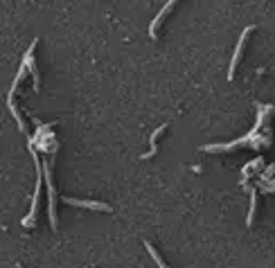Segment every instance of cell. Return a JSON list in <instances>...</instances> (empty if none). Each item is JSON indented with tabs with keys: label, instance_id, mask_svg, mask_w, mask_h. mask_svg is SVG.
Segmentation results:
<instances>
[{
	"label": "cell",
	"instance_id": "cell-5",
	"mask_svg": "<svg viewBox=\"0 0 275 268\" xmlns=\"http://www.w3.org/2000/svg\"><path fill=\"white\" fill-rule=\"evenodd\" d=\"M176 3H179V0H167V5H165V7L158 11L156 18L151 20V25H149V36H151V38H156V36H158V27H160V23L167 18V14H169L171 9H174V5H176Z\"/></svg>",
	"mask_w": 275,
	"mask_h": 268
},
{
	"label": "cell",
	"instance_id": "cell-7",
	"mask_svg": "<svg viewBox=\"0 0 275 268\" xmlns=\"http://www.w3.org/2000/svg\"><path fill=\"white\" fill-rule=\"evenodd\" d=\"M14 95H16V90L11 88L9 90V95H7V106H9V113L14 115V119H16V124H18V131L21 133H25V119H23V115L18 113V108H16V101H14Z\"/></svg>",
	"mask_w": 275,
	"mask_h": 268
},
{
	"label": "cell",
	"instance_id": "cell-2",
	"mask_svg": "<svg viewBox=\"0 0 275 268\" xmlns=\"http://www.w3.org/2000/svg\"><path fill=\"white\" fill-rule=\"evenodd\" d=\"M61 201L66 205H74V208H84V210H95V212H113L111 205L100 203V201H82V198H70V196H64Z\"/></svg>",
	"mask_w": 275,
	"mask_h": 268
},
{
	"label": "cell",
	"instance_id": "cell-1",
	"mask_svg": "<svg viewBox=\"0 0 275 268\" xmlns=\"http://www.w3.org/2000/svg\"><path fill=\"white\" fill-rule=\"evenodd\" d=\"M41 172H43L45 185H48V219H50L52 230L56 232L59 223H56V192H54V182H52V160H43Z\"/></svg>",
	"mask_w": 275,
	"mask_h": 268
},
{
	"label": "cell",
	"instance_id": "cell-4",
	"mask_svg": "<svg viewBox=\"0 0 275 268\" xmlns=\"http://www.w3.org/2000/svg\"><path fill=\"white\" fill-rule=\"evenodd\" d=\"M250 32H253V27H246V30L239 34V43H237V48H234V54H232V61H230V70H228V79H234V72H237V64H239V59H242L246 38H248Z\"/></svg>",
	"mask_w": 275,
	"mask_h": 268
},
{
	"label": "cell",
	"instance_id": "cell-9",
	"mask_svg": "<svg viewBox=\"0 0 275 268\" xmlns=\"http://www.w3.org/2000/svg\"><path fill=\"white\" fill-rule=\"evenodd\" d=\"M250 214H248V221L246 223L248 225H253V219H255V210H257V192H250Z\"/></svg>",
	"mask_w": 275,
	"mask_h": 268
},
{
	"label": "cell",
	"instance_id": "cell-8",
	"mask_svg": "<svg viewBox=\"0 0 275 268\" xmlns=\"http://www.w3.org/2000/svg\"><path fill=\"white\" fill-rule=\"evenodd\" d=\"M145 248L149 250V255H151V259H153V261H156V264H158V268H167V264H165V261H163V257H160V255H158V250L153 248L151 243H149V241H145Z\"/></svg>",
	"mask_w": 275,
	"mask_h": 268
},
{
	"label": "cell",
	"instance_id": "cell-6",
	"mask_svg": "<svg viewBox=\"0 0 275 268\" xmlns=\"http://www.w3.org/2000/svg\"><path fill=\"white\" fill-rule=\"evenodd\" d=\"M165 131H167V124H160V127L151 133V138H149V151H147V153H142V156H140L142 160H149V158L156 156V151H158V138L165 133Z\"/></svg>",
	"mask_w": 275,
	"mask_h": 268
},
{
	"label": "cell",
	"instance_id": "cell-3",
	"mask_svg": "<svg viewBox=\"0 0 275 268\" xmlns=\"http://www.w3.org/2000/svg\"><path fill=\"white\" fill-rule=\"evenodd\" d=\"M34 48H36V41H32V48L25 52V56H23V66L27 68V72L32 75V79H34V90H41L38 86H41V77H38V70H36V61H34Z\"/></svg>",
	"mask_w": 275,
	"mask_h": 268
}]
</instances>
